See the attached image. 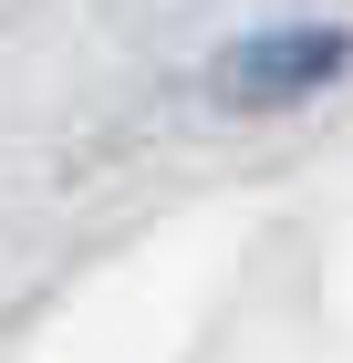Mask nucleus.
I'll return each instance as SVG.
<instances>
[{
  "mask_svg": "<svg viewBox=\"0 0 353 363\" xmlns=\"http://www.w3.org/2000/svg\"><path fill=\"white\" fill-rule=\"evenodd\" d=\"M353 62L343 31H249L239 52L218 62V84H229V104H301L312 84H332Z\"/></svg>",
  "mask_w": 353,
  "mask_h": 363,
  "instance_id": "nucleus-1",
  "label": "nucleus"
}]
</instances>
